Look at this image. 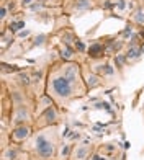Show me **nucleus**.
Masks as SVG:
<instances>
[{
    "mask_svg": "<svg viewBox=\"0 0 144 160\" xmlns=\"http://www.w3.org/2000/svg\"><path fill=\"white\" fill-rule=\"evenodd\" d=\"M51 87H53V91L59 96V98H69L74 91V82L69 80L66 75L64 77H56L53 80V83H51Z\"/></svg>",
    "mask_w": 144,
    "mask_h": 160,
    "instance_id": "obj_1",
    "label": "nucleus"
},
{
    "mask_svg": "<svg viewBox=\"0 0 144 160\" xmlns=\"http://www.w3.org/2000/svg\"><path fill=\"white\" fill-rule=\"evenodd\" d=\"M34 144H36V154L39 157H43V158L53 157L54 145H53V142H51L46 136H38L36 141H34Z\"/></svg>",
    "mask_w": 144,
    "mask_h": 160,
    "instance_id": "obj_2",
    "label": "nucleus"
},
{
    "mask_svg": "<svg viewBox=\"0 0 144 160\" xmlns=\"http://www.w3.org/2000/svg\"><path fill=\"white\" fill-rule=\"evenodd\" d=\"M28 134H30V129L28 128H25V126H20V128H16L15 131H13V139L16 141V142H21L23 139H26L28 137Z\"/></svg>",
    "mask_w": 144,
    "mask_h": 160,
    "instance_id": "obj_3",
    "label": "nucleus"
},
{
    "mask_svg": "<svg viewBox=\"0 0 144 160\" xmlns=\"http://www.w3.org/2000/svg\"><path fill=\"white\" fill-rule=\"evenodd\" d=\"M64 75L69 78V80H72V82H76V78L79 75V69L76 65H69L66 70H64Z\"/></svg>",
    "mask_w": 144,
    "mask_h": 160,
    "instance_id": "obj_4",
    "label": "nucleus"
},
{
    "mask_svg": "<svg viewBox=\"0 0 144 160\" xmlns=\"http://www.w3.org/2000/svg\"><path fill=\"white\" fill-rule=\"evenodd\" d=\"M139 54H142L141 49L137 48V46H131V48L128 49V54H126V57H128V59H136V57H139Z\"/></svg>",
    "mask_w": 144,
    "mask_h": 160,
    "instance_id": "obj_5",
    "label": "nucleus"
},
{
    "mask_svg": "<svg viewBox=\"0 0 144 160\" xmlns=\"http://www.w3.org/2000/svg\"><path fill=\"white\" fill-rule=\"evenodd\" d=\"M92 7V0H76V8L77 10H87Z\"/></svg>",
    "mask_w": 144,
    "mask_h": 160,
    "instance_id": "obj_6",
    "label": "nucleus"
},
{
    "mask_svg": "<svg viewBox=\"0 0 144 160\" xmlns=\"http://www.w3.org/2000/svg\"><path fill=\"white\" fill-rule=\"evenodd\" d=\"M89 53H90V56H92V57L100 56V54H103V46H102V44H94V46L90 48Z\"/></svg>",
    "mask_w": 144,
    "mask_h": 160,
    "instance_id": "obj_7",
    "label": "nucleus"
},
{
    "mask_svg": "<svg viewBox=\"0 0 144 160\" xmlns=\"http://www.w3.org/2000/svg\"><path fill=\"white\" fill-rule=\"evenodd\" d=\"M90 150H89V147H79L77 149V154H76V157H77V160H82V158H85L87 157V154H89Z\"/></svg>",
    "mask_w": 144,
    "mask_h": 160,
    "instance_id": "obj_8",
    "label": "nucleus"
},
{
    "mask_svg": "<svg viewBox=\"0 0 144 160\" xmlns=\"http://www.w3.org/2000/svg\"><path fill=\"white\" fill-rule=\"evenodd\" d=\"M23 118H28V111L25 110V108H20V110H18V114H16V116H15V121L16 123H20V121H23Z\"/></svg>",
    "mask_w": 144,
    "mask_h": 160,
    "instance_id": "obj_9",
    "label": "nucleus"
},
{
    "mask_svg": "<svg viewBox=\"0 0 144 160\" xmlns=\"http://www.w3.org/2000/svg\"><path fill=\"white\" fill-rule=\"evenodd\" d=\"M134 21L137 23V25H144V10H137L136 15H134Z\"/></svg>",
    "mask_w": 144,
    "mask_h": 160,
    "instance_id": "obj_10",
    "label": "nucleus"
},
{
    "mask_svg": "<svg viewBox=\"0 0 144 160\" xmlns=\"http://www.w3.org/2000/svg\"><path fill=\"white\" fill-rule=\"evenodd\" d=\"M15 157H16V152L11 150V149H8V150L3 154V158H5V160H13Z\"/></svg>",
    "mask_w": 144,
    "mask_h": 160,
    "instance_id": "obj_11",
    "label": "nucleus"
},
{
    "mask_svg": "<svg viewBox=\"0 0 144 160\" xmlns=\"http://www.w3.org/2000/svg\"><path fill=\"white\" fill-rule=\"evenodd\" d=\"M100 82L97 80V77L95 75H92V77H89V87H97Z\"/></svg>",
    "mask_w": 144,
    "mask_h": 160,
    "instance_id": "obj_12",
    "label": "nucleus"
},
{
    "mask_svg": "<svg viewBox=\"0 0 144 160\" xmlns=\"http://www.w3.org/2000/svg\"><path fill=\"white\" fill-rule=\"evenodd\" d=\"M25 26V23L23 21H18V23H13V30H20V28Z\"/></svg>",
    "mask_w": 144,
    "mask_h": 160,
    "instance_id": "obj_13",
    "label": "nucleus"
},
{
    "mask_svg": "<svg viewBox=\"0 0 144 160\" xmlns=\"http://www.w3.org/2000/svg\"><path fill=\"white\" fill-rule=\"evenodd\" d=\"M5 16H7V8L2 7V18H5Z\"/></svg>",
    "mask_w": 144,
    "mask_h": 160,
    "instance_id": "obj_14",
    "label": "nucleus"
}]
</instances>
